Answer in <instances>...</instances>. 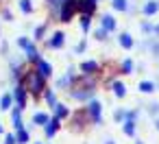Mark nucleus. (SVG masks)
Segmentation results:
<instances>
[{
	"instance_id": "58836bf2",
	"label": "nucleus",
	"mask_w": 159,
	"mask_h": 144,
	"mask_svg": "<svg viewBox=\"0 0 159 144\" xmlns=\"http://www.w3.org/2000/svg\"><path fill=\"white\" fill-rule=\"evenodd\" d=\"M0 133H2V127H0Z\"/></svg>"
},
{
	"instance_id": "4468645a",
	"label": "nucleus",
	"mask_w": 159,
	"mask_h": 144,
	"mask_svg": "<svg viewBox=\"0 0 159 144\" xmlns=\"http://www.w3.org/2000/svg\"><path fill=\"white\" fill-rule=\"evenodd\" d=\"M118 42H120V46H122V48H131V46H133V37H131L129 33H122Z\"/></svg>"
},
{
	"instance_id": "6ab92c4d",
	"label": "nucleus",
	"mask_w": 159,
	"mask_h": 144,
	"mask_svg": "<svg viewBox=\"0 0 159 144\" xmlns=\"http://www.w3.org/2000/svg\"><path fill=\"white\" fill-rule=\"evenodd\" d=\"M139 90H142L144 94H150V92H155V83H150V81H142V83H139Z\"/></svg>"
},
{
	"instance_id": "393cba45",
	"label": "nucleus",
	"mask_w": 159,
	"mask_h": 144,
	"mask_svg": "<svg viewBox=\"0 0 159 144\" xmlns=\"http://www.w3.org/2000/svg\"><path fill=\"white\" fill-rule=\"evenodd\" d=\"M89 16H81V29H83V33H87L89 31Z\"/></svg>"
},
{
	"instance_id": "aec40b11",
	"label": "nucleus",
	"mask_w": 159,
	"mask_h": 144,
	"mask_svg": "<svg viewBox=\"0 0 159 144\" xmlns=\"http://www.w3.org/2000/svg\"><path fill=\"white\" fill-rule=\"evenodd\" d=\"M113 92H116V96H120V98H122V96L126 94V87H124V83L116 81V83H113Z\"/></svg>"
},
{
	"instance_id": "39448f33",
	"label": "nucleus",
	"mask_w": 159,
	"mask_h": 144,
	"mask_svg": "<svg viewBox=\"0 0 159 144\" xmlns=\"http://www.w3.org/2000/svg\"><path fill=\"white\" fill-rule=\"evenodd\" d=\"M87 116H89L96 124H100V103H98V100H89V105H87Z\"/></svg>"
},
{
	"instance_id": "7c9ffc66",
	"label": "nucleus",
	"mask_w": 159,
	"mask_h": 144,
	"mask_svg": "<svg viewBox=\"0 0 159 144\" xmlns=\"http://www.w3.org/2000/svg\"><path fill=\"white\" fill-rule=\"evenodd\" d=\"M44 31H46L44 26H37V29H35V39H42V35H44Z\"/></svg>"
},
{
	"instance_id": "bb28decb",
	"label": "nucleus",
	"mask_w": 159,
	"mask_h": 144,
	"mask_svg": "<svg viewBox=\"0 0 159 144\" xmlns=\"http://www.w3.org/2000/svg\"><path fill=\"white\" fill-rule=\"evenodd\" d=\"M18 46H20V48H24V50H26V48H29V46H31V42H29V39H26V37H18Z\"/></svg>"
},
{
	"instance_id": "e433bc0d",
	"label": "nucleus",
	"mask_w": 159,
	"mask_h": 144,
	"mask_svg": "<svg viewBox=\"0 0 159 144\" xmlns=\"http://www.w3.org/2000/svg\"><path fill=\"white\" fill-rule=\"evenodd\" d=\"M105 144H116V142H113V140H107V142H105Z\"/></svg>"
},
{
	"instance_id": "ddd939ff",
	"label": "nucleus",
	"mask_w": 159,
	"mask_h": 144,
	"mask_svg": "<svg viewBox=\"0 0 159 144\" xmlns=\"http://www.w3.org/2000/svg\"><path fill=\"white\" fill-rule=\"evenodd\" d=\"M102 29L109 33V31H113L116 29V20L111 18V16H102Z\"/></svg>"
},
{
	"instance_id": "f257e3e1",
	"label": "nucleus",
	"mask_w": 159,
	"mask_h": 144,
	"mask_svg": "<svg viewBox=\"0 0 159 144\" xmlns=\"http://www.w3.org/2000/svg\"><path fill=\"white\" fill-rule=\"evenodd\" d=\"M22 87H24L26 92H33V94L37 96L39 92H44V79L37 74V70H31V72H26Z\"/></svg>"
},
{
	"instance_id": "f3484780",
	"label": "nucleus",
	"mask_w": 159,
	"mask_h": 144,
	"mask_svg": "<svg viewBox=\"0 0 159 144\" xmlns=\"http://www.w3.org/2000/svg\"><path fill=\"white\" fill-rule=\"evenodd\" d=\"M33 122H35V124H48V122H50V118H48L46 114H42V111H37V114L33 116Z\"/></svg>"
},
{
	"instance_id": "2eb2a0df",
	"label": "nucleus",
	"mask_w": 159,
	"mask_h": 144,
	"mask_svg": "<svg viewBox=\"0 0 159 144\" xmlns=\"http://www.w3.org/2000/svg\"><path fill=\"white\" fill-rule=\"evenodd\" d=\"M66 116H68V107L61 105V103H57V105H55V118L61 120V118H66Z\"/></svg>"
},
{
	"instance_id": "72a5a7b5",
	"label": "nucleus",
	"mask_w": 159,
	"mask_h": 144,
	"mask_svg": "<svg viewBox=\"0 0 159 144\" xmlns=\"http://www.w3.org/2000/svg\"><path fill=\"white\" fill-rule=\"evenodd\" d=\"M116 120H124V111H122V109L116 111Z\"/></svg>"
},
{
	"instance_id": "4c0bfd02",
	"label": "nucleus",
	"mask_w": 159,
	"mask_h": 144,
	"mask_svg": "<svg viewBox=\"0 0 159 144\" xmlns=\"http://www.w3.org/2000/svg\"><path fill=\"white\" fill-rule=\"evenodd\" d=\"M155 127H157V129H159V118H157V122H155Z\"/></svg>"
},
{
	"instance_id": "a19ab883",
	"label": "nucleus",
	"mask_w": 159,
	"mask_h": 144,
	"mask_svg": "<svg viewBox=\"0 0 159 144\" xmlns=\"http://www.w3.org/2000/svg\"><path fill=\"white\" fill-rule=\"evenodd\" d=\"M37 144H39V142H37Z\"/></svg>"
},
{
	"instance_id": "cd10ccee",
	"label": "nucleus",
	"mask_w": 159,
	"mask_h": 144,
	"mask_svg": "<svg viewBox=\"0 0 159 144\" xmlns=\"http://www.w3.org/2000/svg\"><path fill=\"white\" fill-rule=\"evenodd\" d=\"M122 70H124V72H131V70H133V61H131V59H124V61H122Z\"/></svg>"
},
{
	"instance_id": "f8f14e48",
	"label": "nucleus",
	"mask_w": 159,
	"mask_h": 144,
	"mask_svg": "<svg viewBox=\"0 0 159 144\" xmlns=\"http://www.w3.org/2000/svg\"><path fill=\"white\" fill-rule=\"evenodd\" d=\"M81 70H83L85 74H92V72L98 70V63H96V61H83V63H81Z\"/></svg>"
},
{
	"instance_id": "a211bd4d",
	"label": "nucleus",
	"mask_w": 159,
	"mask_h": 144,
	"mask_svg": "<svg viewBox=\"0 0 159 144\" xmlns=\"http://www.w3.org/2000/svg\"><path fill=\"white\" fill-rule=\"evenodd\" d=\"M11 100H13L11 94H2V96H0V109H9L11 107Z\"/></svg>"
},
{
	"instance_id": "7ed1b4c3",
	"label": "nucleus",
	"mask_w": 159,
	"mask_h": 144,
	"mask_svg": "<svg viewBox=\"0 0 159 144\" xmlns=\"http://www.w3.org/2000/svg\"><path fill=\"white\" fill-rule=\"evenodd\" d=\"M76 9L83 16H92V11L96 9V0H76Z\"/></svg>"
},
{
	"instance_id": "dca6fc26",
	"label": "nucleus",
	"mask_w": 159,
	"mask_h": 144,
	"mask_svg": "<svg viewBox=\"0 0 159 144\" xmlns=\"http://www.w3.org/2000/svg\"><path fill=\"white\" fill-rule=\"evenodd\" d=\"M26 57H29L31 61H39V50H37V48L31 44V46L26 48Z\"/></svg>"
},
{
	"instance_id": "0eeeda50",
	"label": "nucleus",
	"mask_w": 159,
	"mask_h": 144,
	"mask_svg": "<svg viewBox=\"0 0 159 144\" xmlns=\"http://www.w3.org/2000/svg\"><path fill=\"white\" fill-rule=\"evenodd\" d=\"M37 74H39L42 79L50 77V74H52V66H50L48 61H42V59H39V61H37Z\"/></svg>"
},
{
	"instance_id": "f704fd0d",
	"label": "nucleus",
	"mask_w": 159,
	"mask_h": 144,
	"mask_svg": "<svg viewBox=\"0 0 159 144\" xmlns=\"http://www.w3.org/2000/svg\"><path fill=\"white\" fill-rule=\"evenodd\" d=\"M2 18H5V20H11V11L5 9V11H2Z\"/></svg>"
},
{
	"instance_id": "9b49d317",
	"label": "nucleus",
	"mask_w": 159,
	"mask_h": 144,
	"mask_svg": "<svg viewBox=\"0 0 159 144\" xmlns=\"http://www.w3.org/2000/svg\"><path fill=\"white\" fill-rule=\"evenodd\" d=\"M57 129H59V118H52V120L46 124V135H48V137H52V135L57 133Z\"/></svg>"
},
{
	"instance_id": "473e14b6",
	"label": "nucleus",
	"mask_w": 159,
	"mask_h": 144,
	"mask_svg": "<svg viewBox=\"0 0 159 144\" xmlns=\"http://www.w3.org/2000/svg\"><path fill=\"white\" fill-rule=\"evenodd\" d=\"M5 144H16V135H7L5 137Z\"/></svg>"
},
{
	"instance_id": "20e7f679",
	"label": "nucleus",
	"mask_w": 159,
	"mask_h": 144,
	"mask_svg": "<svg viewBox=\"0 0 159 144\" xmlns=\"http://www.w3.org/2000/svg\"><path fill=\"white\" fill-rule=\"evenodd\" d=\"M70 94H72V98H76V100H89V98L94 96V90H92V87H76V90H72Z\"/></svg>"
},
{
	"instance_id": "9d476101",
	"label": "nucleus",
	"mask_w": 159,
	"mask_h": 144,
	"mask_svg": "<svg viewBox=\"0 0 159 144\" xmlns=\"http://www.w3.org/2000/svg\"><path fill=\"white\" fill-rule=\"evenodd\" d=\"M146 16H152V13H157L159 11V2H157V0H150V2H146L144 5V9H142Z\"/></svg>"
},
{
	"instance_id": "c9c22d12",
	"label": "nucleus",
	"mask_w": 159,
	"mask_h": 144,
	"mask_svg": "<svg viewBox=\"0 0 159 144\" xmlns=\"http://www.w3.org/2000/svg\"><path fill=\"white\" fill-rule=\"evenodd\" d=\"M142 31H146V33H148V31H152V26H150L148 22H144V24H142Z\"/></svg>"
},
{
	"instance_id": "1a4fd4ad",
	"label": "nucleus",
	"mask_w": 159,
	"mask_h": 144,
	"mask_svg": "<svg viewBox=\"0 0 159 144\" xmlns=\"http://www.w3.org/2000/svg\"><path fill=\"white\" fill-rule=\"evenodd\" d=\"M13 127H16V131H20V129H24V124H22V109L20 107H16L13 109Z\"/></svg>"
},
{
	"instance_id": "2f4dec72",
	"label": "nucleus",
	"mask_w": 159,
	"mask_h": 144,
	"mask_svg": "<svg viewBox=\"0 0 159 144\" xmlns=\"http://www.w3.org/2000/svg\"><path fill=\"white\" fill-rule=\"evenodd\" d=\"M150 114H159V103H152L150 105Z\"/></svg>"
},
{
	"instance_id": "423d86ee",
	"label": "nucleus",
	"mask_w": 159,
	"mask_h": 144,
	"mask_svg": "<svg viewBox=\"0 0 159 144\" xmlns=\"http://www.w3.org/2000/svg\"><path fill=\"white\" fill-rule=\"evenodd\" d=\"M11 96H13V100L18 103V107L22 109V107H24V103H26V90H24L22 85H18V87L13 90V94H11Z\"/></svg>"
},
{
	"instance_id": "c756f323",
	"label": "nucleus",
	"mask_w": 159,
	"mask_h": 144,
	"mask_svg": "<svg viewBox=\"0 0 159 144\" xmlns=\"http://www.w3.org/2000/svg\"><path fill=\"white\" fill-rule=\"evenodd\" d=\"M96 39H107V31L105 29H98L96 31Z\"/></svg>"
},
{
	"instance_id": "4be33fe9",
	"label": "nucleus",
	"mask_w": 159,
	"mask_h": 144,
	"mask_svg": "<svg viewBox=\"0 0 159 144\" xmlns=\"http://www.w3.org/2000/svg\"><path fill=\"white\" fill-rule=\"evenodd\" d=\"M16 142H20V144L29 142V131H26V129H20V131L16 133Z\"/></svg>"
},
{
	"instance_id": "5701e85b",
	"label": "nucleus",
	"mask_w": 159,
	"mask_h": 144,
	"mask_svg": "<svg viewBox=\"0 0 159 144\" xmlns=\"http://www.w3.org/2000/svg\"><path fill=\"white\" fill-rule=\"evenodd\" d=\"M113 9H118V11H126V9H129V2H126V0H113Z\"/></svg>"
},
{
	"instance_id": "f03ea898",
	"label": "nucleus",
	"mask_w": 159,
	"mask_h": 144,
	"mask_svg": "<svg viewBox=\"0 0 159 144\" xmlns=\"http://www.w3.org/2000/svg\"><path fill=\"white\" fill-rule=\"evenodd\" d=\"M74 11H76V0H66V5H63L61 11H59L61 22H70V18H72Z\"/></svg>"
},
{
	"instance_id": "6e6552de",
	"label": "nucleus",
	"mask_w": 159,
	"mask_h": 144,
	"mask_svg": "<svg viewBox=\"0 0 159 144\" xmlns=\"http://www.w3.org/2000/svg\"><path fill=\"white\" fill-rule=\"evenodd\" d=\"M48 46H50V48H61V46H63V33L57 31V33L48 39Z\"/></svg>"
},
{
	"instance_id": "a878e982",
	"label": "nucleus",
	"mask_w": 159,
	"mask_h": 144,
	"mask_svg": "<svg viewBox=\"0 0 159 144\" xmlns=\"http://www.w3.org/2000/svg\"><path fill=\"white\" fill-rule=\"evenodd\" d=\"M48 2H50V7H52L55 11H61V7L66 5V0H48Z\"/></svg>"
},
{
	"instance_id": "c85d7f7f",
	"label": "nucleus",
	"mask_w": 159,
	"mask_h": 144,
	"mask_svg": "<svg viewBox=\"0 0 159 144\" xmlns=\"http://www.w3.org/2000/svg\"><path fill=\"white\" fill-rule=\"evenodd\" d=\"M46 100H48V105H52V107H55V105H57V98H55V94H52V92H50V90H48V92H46Z\"/></svg>"
},
{
	"instance_id": "412c9836",
	"label": "nucleus",
	"mask_w": 159,
	"mask_h": 144,
	"mask_svg": "<svg viewBox=\"0 0 159 144\" xmlns=\"http://www.w3.org/2000/svg\"><path fill=\"white\" fill-rule=\"evenodd\" d=\"M122 131H124L126 135H133V133H135V122H133V120H126V122L122 124Z\"/></svg>"
},
{
	"instance_id": "ea45409f",
	"label": "nucleus",
	"mask_w": 159,
	"mask_h": 144,
	"mask_svg": "<svg viewBox=\"0 0 159 144\" xmlns=\"http://www.w3.org/2000/svg\"><path fill=\"white\" fill-rule=\"evenodd\" d=\"M137 144H142V142H137Z\"/></svg>"
},
{
	"instance_id": "b1692460",
	"label": "nucleus",
	"mask_w": 159,
	"mask_h": 144,
	"mask_svg": "<svg viewBox=\"0 0 159 144\" xmlns=\"http://www.w3.org/2000/svg\"><path fill=\"white\" fill-rule=\"evenodd\" d=\"M20 9L24 13H31L33 11V5H31V0H20Z\"/></svg>"
}]
</instances>
